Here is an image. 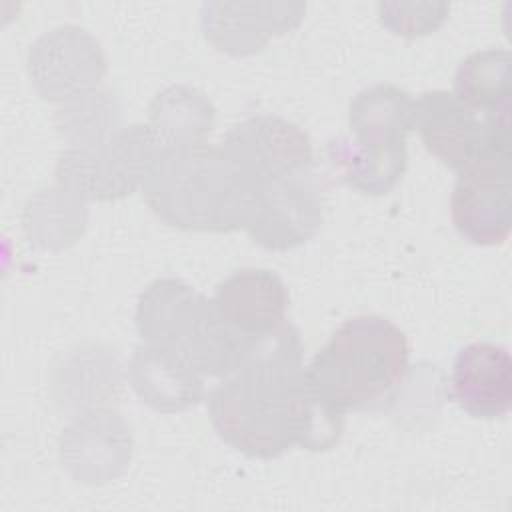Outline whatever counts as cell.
Instances as JSON below:
<instances>
[{
  "label": "cell",
  "instance_id": "1",
  "mask_svg": "<svg viewBox=\"0 0 512 512\" xmlns=\"http://www.w3.org/2000/svg\"><path fill=\"white\" fill-rule=\"evenodd\" d=\"M300 332L282 322L242 340L234 368L208 392V416L218 436L248 458H278L290 446L328 450L346 416L310 390Z\"/></svg>",
  "mask_w": 512,
  "mask_h": 512
},
{
  "label": "cell",
  "instance_id": "2",
  "mask_svg": "<svg viewBox=\"0 0 512 512\" xmlns=\"http://www.w3.org/2000/svg\"><path fill=\"white\" fill-rule=\"evenodd\" d=\"M140 186L152 212L180 230L248 228L256 210L252 186L222 148L206 140L162 144Z\"/></svg>",
  "mask_w": 512,
  "mask_h": 512
},
{
  "label": "cell",
  "instance_id": "3",
  "mask_svg": "<svg viewBox=\"0 0 512 512\" xmlns=\"http://www.w3.org/2000/svg\"><path fill=\"white\" fill-rule=\"evenodd\" d=\"M408 340L390 320L374 314L344 320L306 368L312 394L346 416L388 400L408 370Z\"/></svg>",
  "mask_w": 512,
  "mask_h": 512
},
{
  "label": "cell",
  "instance_id": "4",
  "mask_svg": "<svg viewBox=\"0 0 512 512\" xmlns=\"http://www.w3.org/2000/svg\"><path fill=\"white\" fill-rule=\"evenodd\" d=\"M136 328L142 342L162 348L200 376H226L242 338L222 320L214 302L178 278L150 282L138 298Z\"/></svg>",
  "mask_w": 512,
  "mask_h": 512
},
{
  "label": "cell",
  "instance_id": "5",
  "mask_svg": "<svg viewBox=\"0 0 512 512\" xmlns=\"http://www.w3.org/2000/svg\"><path fill=\"white\" fill-rule=\"evenodd\" d=\"M160 148L150 126L118 128L100 142L64 150L56 166L58 186L82 202L124 198L142 182Z\"/></svg>",
  "mask_w": 512,
  "mask_h": 512
},
{
  "label": "cell",
  "instance_id": "6",
  "mask_svg": "<svg viewBox=\"0 0 512 512\" xmlns=\"http://www.w3.org/2000/svg\"><path fill=\"white\" fill-rule=\"evenodd\" d=\"M414 128L426 150L456 174L490 154L512 152L510 112H478L448 90L414 100Z\"/></svg>",
  "mask_w": 512,
  "mask_h": 512
},
{
  "label": "cell",
  "instance_id": "7",
  "mask_svg": "<svg viewBox=\"0 0 512 512\" xmlns=\"http://www.w3.org/2000/svg\"><path fill=\"white\" fill-rule=\"evenodd\" d=\"M220 148L252 190L270 180L312 172L310 136L276 114L250 116L234 124Z\"/></svg>",
  "mask_w": 512,
  "mask_h": 512
},
{
  "label": "cell",
  "instance_id": "8",
  "mask_svg": "<svg viewBox=\"0 0 512 512\" xmlns=\"http://www.w3.org/2000/svg\"><path fill=\"white\" fill-rule=\"evenodd\" d=\"M450 212L464 240L476 246L504 244L512 224V152L490 154L460 172Z\"/></svg>",
  "mask_w": 512,
  "mask_h": 512
},
{
  "label": "cell",
  "instance_id": "9",
  "mask_svg": "<svg viewBox=\"0 0 512 512\" xmlns=\"http://www.w3.org/2000/svg\"><path fill=\"white\" fill-rule=\"evenodd\" d=\"M28 72L44 100L70 102L96 90L106 58L92 34L66 24L36 38L28 52Z\"/></svg>",
  "mask_w": 512,
  "mask_h": 512
},
{
  "label": "cell",
  "instance_id": "10",
  "mask_svg": "<svg viewBox=\"0 0 512 512\" xmlns=\"http://www.w3.org/2000/svg\"><path fill=\"white\" fill-rule=\"evenodd\" d=\"M254 196L256 210L246 232L266 250L296 248L322 224V200L312 172L260 184Z\"/></svg>",
  "mask_w": 512,
  "mask_h": 512
},
{
  "label": "cell",
  "instance_id": "11",
  "mask_svg": "<svg viewBox=\"0 0 512 512\" xmlns=\"http://www.w3.org/2000/svg\"><path fill=\"white\" fill-rule=\"evenodd\" d=\"M132 454V434L112 410L78 414L60 436V458L80 482L102 484L120 476Z\"/></svg>",
  "mask_w": 512,
  "mask_h": 512
},
{
  "label": "cell",
  "instance_id": "12",
  "mask_svg": "<svg viewBox=\"0 0 512 512\" xmlns=\"http://www.w3.org/2000/svg\"><path fill=\"white\" fill-rule=\"evenodd\" d=\"M304 8L302 2H206L202 26L218 50L246 56L262 50L268 38L298 26Z\"/></svg>",
  "mask_w": 512,
  "mask_h": 512
},
{
  "label": "cell",
  "instance_id": "13",
  "mask_svg": "<svg viewBox=\"0 0 512 512\" xmlns=\"http://www.w3.org/2000/svg\"><path fill=\"white\" fill-rule=\"evenodd\" d=\"M452 400L472 418H498L512 406V358L492 342H472L454 358Z\"/></svg>",
  "mask_w": 512,
  "mask_h": 512
},
{
  "label": "cell",
  "instance_id": "14",
  "mask_svg": "<svg viewBox=\"0 0 512 512\" xmlns=\"http://www.w3.org/2000/svg\"><path fill=\"white\" fill-rule=\"evenodd\" d=\"M214 306L242 340L274 330L284 322L288 292L278 274L244 268L216 286Z\"/></svg>",
  "mask_w": 512,
  "mask_h": 512
},
{
  "label": "cell",
  "instance_id": "15",
  "mask_svg": "<svg viewBox=\"0 0 512 512\" xmlns=\"http://www.w3.org/2000/svg\"><path fill=\"white\" fill-rule=\"evenodd\" d=\"M128 376L138 398L162 414L194 408L206 394L204 376L178 356L146 342L134 348Z\"/></svg>",
  "mask_w": 512,
  "mask_h": 512
},
{
  "label": "cell",
  "instance_id": "16",
  "mask_svg": "<svg viewBox=\"0 0 512 512\" xmlns=\"http://www.w3.org/2000/svg\"><path fill=\"white\" fill-rule=\"evenodd\" d=\"M326 152L340 180L370 196L388 194L408 166L406 140L398 138L336 136L328 140Z\"/></svg>",
  "mask_w": 512,
  "mask_h": 512
},
{
  "label": "cell",
  "instance_id": "17",
  "mask_svg": "<svg viewBox=\"0 0 512 512\" xmlns=\"http://www.w3.org/2000/svg\"><path fill=\"white\" fill-rule=\"evenodd\" d=\"M510 62L506 48H486L464 58L454 76V94L470 108L494 114L510 112Z\"/></svg>",
  "mask_w": 512,
  "mask_h": 512
},
{
  "label": "cell",
  "instance_id": "18",
  "mask_svg": "<svg viewBox=\"0 0 512 512\" xmlns=\"http://www.w3.org/2000/svg\"><path fill=\"white\" fill-rule=\"evenodd\" d=\"M354 136L406 140L414 128V100L394 84H376L360 90L348 108Z\"/></svg>",
  "mask_w": 512,
  "mask_h": 512
},
{
  "label": "cell",
  "instance_id": "19",
  "mask_svg": "<svg viewBox=\"0 0 512 512\" xmlns=\"http://www.w3.org/2000/svg\"><path fill=\"white\" fill-rule=\"evenodd\" d=\"M214 116L210 100L190 86H168L150 102V128L164 144L204 140Z\"/></svg>",
  "mask_w": 512,
  "mask_h": 512
},
{
  "label": "cell",
  "instance_id": "20",
  "mask_svg": "<svg viewBox=\"0 0 512 512\" xmlns=\"http://www.w3.org/2000/svg\"><path fill=\"white\" fill-rule=\"evenodd\" d=\"M120 110L110 92H90L70 100L56 114L60 134L72 146L94 144L118 130Z\"/></svg>",
  "mask_w": 512,
  "mask_h": 512
},
{
  "label": "cell",
  "instance_id": "21",
  "mask_svg": "<svg viewBox=\"0 0 512 512\" xmlns=\"http://www.w3.org/2000/svg\"><path fill=\"white\" fill-rule=\"evenodd\" d=\"M380 22L392 30L394 34L416 38L436 30L446 14V4H398V2H382L378 4Z\"/></svg>",
  "mask_w": 512,
  "mask_h": 512
}]
</instances>
